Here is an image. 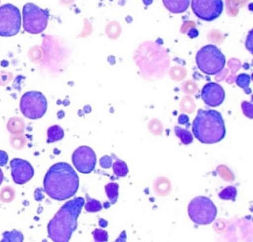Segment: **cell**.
I'll list each match as a JSON object with an SVG mask.
<instances>
[{"label":"cell","instance_id":"6da1fadb","mask_svg":"<svg viewBox=\"0 0 253 242\" xmlns=\"http://www.w3.org/2000/svg\"><path fill=\"white\" fill-rule=\"evenodd\" d=\"M79 187V178L74 168L66 162L54 164L44 179L47 194L57 201H64L75 196Z\"/></svg>","mask_w":253,"mask_h":242},{"label":"cell","instance_id":"7a4b0ae2","mask_svg":"<svg viewBox=\"0 0 253 242\" xmlns=\"http://www.w3.org/2000/svg\"><path fill=\"white\" fill-rule=\"evenodd\" d=\"M85 205V199L76 197L63 205L48 223V233L54 242H67L78 227V218Z\"/></svg>","mask_w":253,"mask_h":242},{"label":"cell","instance_id":"3957f363","mask_svg":"<svg viewBox=\"0 0 253 242\" xmlns=\"http://www.w3.org/2000/svg\"><path fill=\"white\" fill-rule=\"evenodd\" d=\"M192 132L202 144L220 142L226 135L224 120L219 112L199 110L192 124Z\"/></svg>","mask_w":253,"mask_h":242},{"label":"cell","instance_id":"277c9868","mask_svg":"<svg viewBox=\"0 0 253 242\" xmlns=\"http://www.w3.org/2000/svg\"><path fill=\"white\" fill-rule=\"evenodd\" d=\"M196 64L204 74L214 76L224 69L226 57L215 45H206L197 53Z\"/></svg>","mask_w":253,"mask_h":242},{"label":"cell","instance_id":"5b68a950","mask_svg":"<svg viewBox=\"0 0 253 242\" xmlns=\"http://www.w3.org/2000/svg\"><path fill=\"white\" fill-rule=\"evenodd\" d=\"M188 214L190 219L198 225H207L214 221L217 209L214 202L205 196L194 198L189 206Z\"/></svg>","mask_w":253,"mask_h":242},{"label":"cell","instance_id":"8992f818","mask_svg":"<svg viewBox=\"0 0 253 242\" xmlns=\"http://www.w3.org/2000/svg\"><path fill=\"white\" fill-rule=\"evenodd\" d=\"M23 17L24 30L32 35H38L44 32L48 26L49 12L35 4L27 3L23 7Z\"/></svg>","mask_w":253,"mask_h":242},{"label":"cell","instance_id":"52a82bcc","mask_svg":"<svg viewBox=\"0 0 253 242\" xmlns=\"http://www.w3.org/2000/svg\"><path fill=\"white\" fill-rule=\"evenodd\" d=\"M48 110L46 97L39 91L25 93L20 100V110L29 119L42 118Z\"/></svg>","mask_w":253,"mask_h":242},{"label":"cell","instance_id":"ba28073f","mask_svg":"<svg viewBox=\"0 0 253 242\" xmlns=\"http://www.w3.org/2000/svg\"><path fill=\"white\" fill-rule=\"evenodd\" d=\"M21 24V14L17 7L11 4L0 7V36H15L20 32Z\"/></svg>","mask_w":253,"mask_h":242},{"label":"cell","instance_id":"9c48e42d","mask_svg":"<svg viewBox=\"0 0 253 242\" xmlns=\"http://www.w3.org/2000/svg\"><path fill=\"white\" fill-rule=\"evenodd\" d=\"M191 5L195 16L207 22L218 18L224 7L223 0H192Z\"/></svg>","mask_w":253,"mask_h":242},{"label":"cell","instance_id":"30bf717a","mask_svg":"<svg viewBox=\"0 0 253 242\" xmlns=\"http://www.w3.org/2000/svg\"><path fill=\"white\" fill-rule=\"evenodd\" d=\"M72 162L75 168L81 173L88 174L95 168L97 156L91 147L82 146L74 152Z\"/></svg>","mask_w":253,"mask_h":242},{"label":"cell","instance_id":"8fae6325","mask_svg":"<svg viewBox=\"0 0 253 242\" xmlns=\"http://www.w3.org/2000/svg\"><path fill=\"white\" fill-rule=\"evenodd\" d=\"M11 175L14 182L17 184H26L34 176L33 167L27 161L21 159H14L11 161Z\"/></svg>","mask_w":253,"mask_h":242},{"label":"cell","instance_id":"7c38bea8","mask_svg":"<svg viewBox=\"0 0 253 242\" xmlns=\"http://www.w3.org/2000/svg\"><path fill=\"white\" fill-rule=\"evenodd\" d=\"M201 98L209 107H217L224 101L225 91L219 84L209 82L201 91Z\"/></svg>","mask_w":253,"mask_h":242},{"label":"cell","instance_id":"4fadbf2b","mask_svg":"<svg viewBox=\"0 0 253 242\" xmlns=\"http://www.w3.org/2000/svg\"><path fill=\"white\" fill-rule=\"evenodd\" d=\"M165 8L173 14H181L189 8L190 0H162Z\"/></svg>","mask_w":253,"mask_h":242},{"label":"cell","instance_id":"5bb4252c","mask_svg":"<svg viewBox=\"0 0 253 242\" xmlns=\"http://www.w3.org/2000/svg\"><path fill=\"white\" fill-rule=\"evenodd\" d=\"M64 137V131L59 125H54L48 130V143H54L60 141Z\"/></svg>","mask_w":253,"mask_h":242},{"label":"cell","instance_id":"9a60e30c","mask_svg":"<svg viewBox=\"0 0 253 242\" xmlns=\"http://www.w3.org/2000/svg\"><path fill=\"white\" fill-rule=\"evenodd\" d=\"M174 132L176 135L180 138L181 142L185 145L190 144L193 141V137L192 134L187 130L183 129L180 127H175L174 128Z\"/></svg>","mask_w":253,"mask_h":242},{"label":"cell","instance_id":"2e32d148","mask_svg":"<svg viewBox=\"0 0 253 242\" xmlns=\"http://www.w3.org/2000/svg\"><path fill=\"white\" fill-rule=\"evenodd\" d=\"M118 188L119 186L116 183H109L105 187L106 194L109 198L111 204H115L118 201Z\"/></svg>","mask_w":253,"mask_h":242},{"label":"cell","instance_id":"e0dca14e","mask_svg":"<svg viewBox=\"0 0 253 242\" xmlns=\"http://www.w3.org/2000/svg\"><path fill=\"white\" fill-rule=\"evenodd\" d=\"M113 171L118 177H125L128 173V168L126 164L123 161L118 160L114 163Z\"/></svg>","mask_w":253,"mask_h":242},{"label":"cell","instance_id":"ac0fdd59","mask_svg":"<svg viewBox=\"0 0 253 242\" xmlns=\"http://www.w3.org/2000/svg\"><path fill=\"white\" fill-rule=\"evenodd\" d=\"M236 84L244 90L246 94H250L251 89L250 88V76L247 74H240L236 79Z\"/></svg>","mask_w":253,"mask_h":242},{"label":"cell","instance_id":"d6986e66","mask_svg":"<svg viewBox=\"0 0 253 242\" xmlns=\"http://www.w3.org/2000/svg\"><path fill=\"white\" fill-rule=\"evenodd\" d=\"M87 203L85 204V210L88 212H97L103 209L101 203L96 199H91V198L87 196Z\"/></svg>","mask_w":253,"mask_h":242},{"label":"cell","instance_id":"ffe728a7","mask_svg":"<svg viewBox=\"0 0 253 242\" xmlns=\"http://www.w3.org/2000/svg\"><path fill=\"white\" fill-rule=\"evenodd\" d=\"M237 190L235 187L229 186V187H226L224 190H222L219 193V197L223 200H232L235 201L236 198Z\"/></svg>","mask_w":253,"mask_h":242},{"label":"cell","instance_id":"44dd1931","mask_svg":"<svg viewBox=\"0 0 253 242\" xmlns=\"http://www.w3.org/2000/svg\"><path fill=\"white\" fill-rule=\"evenodd\" d=\"M23 235L17 230L11 232H5L3 233V239L2 242H23Z\"/></svg>","mask_w":253,"mask_h":242},{"label":"cell","instance_id":"7402d4cb","mask_svg":"<svg viewBox=\"0 0 253 242\" xmlns=\"http://www.w3.org/2000/svg\"><path fill=\"white\" fill-rule=\"evenodd\" d=\"M93 235L96 242H107L108 241V233L104 230L97 229L93 232Z\"/></svg>","mask_w":253,"mask_h":242},{"label":"cell","instance_id":"603a6c76","mask_svg":"<svg viewBox=\"0 0 253 242\" xmlns=\"http://www.w3.org/2000/svg\"><path fill=\"white\" fill-rule=\"evenodd\" d=\"M241 107H242L244 115L250 119H253V104L252 103L243 102Z\"/></svg>","mask_w":253,"mask_h":242},{"label":"cell","instance_id":"cb8c5ba5","mask_svg":"<svg viewBox=\"0 0 253 242\" xmlns=\"http://www.w3.org/2000/svg\"><path fill=\"white\" fill-rule=\"evenodd\" d=\"M112 160L109 156H103V157L100 159V165H101L103 168H109L112 166Z\"/></svg>","mask_w":253,"mask_h":242},{"label":"cell","instance_id":"d4e9b609","mask_svg":"<svg viewBox=\"0 0 253 242\" xmlns=\"http://www.w3.org/2000/svg\"><path fill=\"white\" fill-rule=\"evenodd\" d=\"M8 160V156L6 152L0 150V166H5Z\"/></svg>","mask_w":253,"mask_h":242},{"label":"cell","instance_id":"484cf974","mask_svg":"<svg viewBox=\"0 0 253 242\" xmlns=\"http://www.w3.org/2000/svg\"><path fill=\"white\" fill-rule=\"evenodd\" d=\"M178 122L179 123L182 124V125H186V124L189 123V117L186 115H180L178 119Z\"/></svg>","mask_w":253,"mask_h":242},{"label":"cell","instance_id":"4316f807","mask_svg":"<svg viewBox=\"0 0 253 242\" xmlns=\"http://www.w3.org/2000/svg\"><path fill=\"white\" fill-rule=\"evenodd\" d=\"M188 36L191 38V39H193V38L197 37L198 36V32L196 29H191L188 32Z\"/></svg>","mask_w":253,"mask_h":242},{"label":"cell","instance_id":"83f0119b","mask_svg":"<svg viewBox=\"0 0 253 242\" xmlns=\"http://www.w3.org/2000/svg\"><path fill=\"white\" fill-rule=\"evenodd\" d=\"M4 179L3 173H2V170L0 169V185L2 184V181Z\"/></svg>","mask_w":253,"mask_h":242},{"label":"cell","instance_id":"f1b7e54d","mask_svg":"<svg viewBox=\"0 0 253 242\" xmlns=\"http://www.w3.org/2000/svg\"><path fill=\"white\" fill-rule=\"evenodd\" d=\"M143 3H144L145 5H146V6L151 5V4L152 3V2H153V0H143Z\"/></svg>","mask_w":253,"mask_h":242}]
</instances>
